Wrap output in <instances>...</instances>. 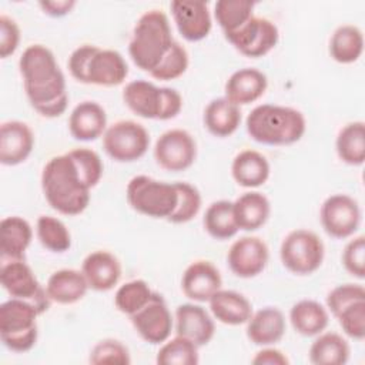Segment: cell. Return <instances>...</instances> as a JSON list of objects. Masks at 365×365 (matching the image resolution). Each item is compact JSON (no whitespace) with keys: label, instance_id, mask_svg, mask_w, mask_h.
<instances>
[{"label":"cell","instance_id":"obj_1","mask_svg":"<svg viewBox=\"0 0 365 365\" xmlns=\"http://www.w3.org/2000/svg\"><path fill=\"white\" fill-rule=\"evenodd\" d=\"M19 68L31 107L47 118L61 115L67 108L68 94L54 53L43 44H31L20 56Z\"/></svg>","mask_w":365,"mask_h":365},{"label":"cell","instance_id":"obj_2","mask_svg":"<svg viewBox=\"0 0 365 365\" xmlns=\"http://www.w3.org/2000/svg\"><path fill=\"white\" fill-rule=\"evenodd\" d=\"M41 188L48 205L64 215L81 214L90 202V188L68 153L51 157L46 163Z\"/></svg>","mask_w":365,"mask_h":365},{"label":"cell","instance_id":"obj_3","mask_svg":"<svg viewBox=\"0 0 365 365\" xmlns=\"http://www.w3.org/2000/svg\"><path fill=\"white\" fill-rule=\"evenodd\" d=\"M248 135L265 145H289L299 141L305 133L304 114L292 107L259 104L245 120Z\"/></svg>","mask_w":365,"mask_h":365},{"label":"cell","instance_id":"obj_4","mask_svg":"<svg viewBox=\"0 0 365 365\" xmlns=\"http://www.w3.org/2000/svg\"><path fill=\"white\" fill-rule=\"evenodd\" d=\"M175 40L170 20L163 10L151 9L137 20L128 44L133 63L148 74L161 63Z\"/></svg>","mask_w":365,"mask_h":365},{"label":"cell","instance_id":"obj_5","mask_svg":"<svg viewBox=\"0 0 365 365\" xmlns=\"http://www.w3.org/2000/svg\"><path fill=\"white\" fill-rule=\"evenodd\" d=\"M123 100L134 114L148 120H170L182 108V97L175 88L158 87L147 80L127 83Z\"/></svg>","mask_w":365,"mask_h":365},{"label":"cell","instance_id":"obj_6","mask_svg":"<svg viewBox=\"0 0 365 365\" xmlns=\"http://www.w3.org/2000/svg\"><path fill=\"white\" fill-rule=\"evenodd\" d=\"M41 311L29 301L10 298L0 305V339L13 352L30 351L38 336L37 317Z\"/></svg>","mask_w":365,"mask_h":365},{"label":"cell","instance_id":"obj_7","mask_svg":"<svg viewBox=\"0 0 365 365\" xmlns=\"http://www.w3.org/2000/svg\"><path fill=\"white\" fill-rule=\"evenodd\" d=\"M128 205L147 217L165 218L174 212L178 202L175 182H165L148 175L133 177L125 190Z\"/></svg>","mask_w":365,"mask_h":365},{"label":"cell","instance_id":"obj_8","mask_svg":"<svg viewBox=\"0 0 365 365\" xmlns=\"http://www.w3.org/2000/svg\"><path fill=\"white\" fill-rule=\"evenodd\" d=\"M325 247L322 240L309 230L298 228L287 234L279 247L282 265L292 274L309 275L324 261Z\"/></svg>","mask_w":365,"mask_h":365},{"label":"cell","instance_id":"obj_9","mask_svg":"<svg viewBox=\"0 0 365 365\" xmlns=\"http://www.w3.org/2000/svg\"><path fill=\"white\" fill-rule=\"evenodd\" d=\"M150 134L145 127L133 120H120L107 127L103 134V148L118 163L140 160L148 150Z\"/></svg>","mask_w":365,"mask_h":365},{"label":"cell","instance_id":"obj_10","mask_svg":"<svg viewBox=\"0 0 365 365\" xmlns=\"http://www.w3.org/2000/svg\"><path fill=\"white\" fill-rule=\"evenodd\" d=\"M0 282L11 298L33 302L41 314L50 308L51 299L24 259H7L0 269Z\"/></svg>","mask_w":365,"mask_h":365},{"label":"cell","instance_id":"obj_11","mask_svg":"<svg viewBox=\"0 0 365 365\" xmlns=\"http://www.w3.org/2000/svg\"><path fill=\"white\" fill-rule=\"evenodd\" d=\"M154 158L157 164L173 173L190 168L197 158V143L194 137L182 128L164 131L155 141Z\"/></svg>","mask_w":365,"mask_h":365},{"label":"cell","instance_id":"obj_12","mask_svg":"<svg viewBox=\"0 0 365 365\" xmlns=\"http://www.w3.org/2000/svg\"><path fill=\"white\" fill-rule=\"evenodd\" d=\"M319 220L325 232L338 240L354 235L361 224V208L348 194H332L321 205Z\"/></svg>","mask_w":365,"mask_h":365},{"label":"cell","instance_id":"obj_13","mask_svg":"<svg viewBox=\"0 0 365 365\" xmlns=\"http://www.w3.org/2000/svg\"><path fill=\"white\" fill-rule=\"evenodd\" d=\"M225 38L241 54L258 58L268 54L277 46L279 31L271 20L254 16L238 30L225 34Z\"/></svg>","mask_w":365,"mask_h":365},{"label":"cell","instance_id":"obj_14","mask_svg":"<svg viewBox=\"0 0 365 365\" xmlns=\"http://www.w3.org/2000/svg\"><path fill=\"white\" fill-rule=\"evenodd\" d=\"M137 334L148 344L165 342L173 331L174 318L161 294L154 292L151 299L130 317Z\"/></svg>","mask_w":365,"mask_h":365},{"label":"cell","instance_id":"obj_15","mask_svg":"<svg viewBox=\"0 0 365 365\" xmlns=\"http://www.w3.org/2000/svg\"><path fill=\"white\" fill-rule=\"evenodd\" d=\"M269 258L267 244L252 235L235 240L227 254V262L234 275L240 278H252L261 274Z\"/></svg>","mask_w":365,"mask_h":365},{"label":"cell","instance_id":"obj_16","mask_svg":"<svg viewBox=\"0 0 365 365\" xmlns=\"http://www.w3.org/2000/svg\"><path fill=\"white\" fill-rule=\"evenodd\" d=\"M180 34L188 41L205 38L212 27L208 3L197 0H174L170 4Z\"/></svg>","mask_w":365,"mask_h":365},{"label":"cell","instance_id":"obj_17","mask_svg":"<svg viewBox=\"0 0 365 365\" xmlns=\"http://www.w3.org/2000/svg\"><path fill=\"white\" fill-rule=\"evenodd\" d=\"M175 334L192 341L197 346L207 345L215 334V324L211 315L198 304L187 302L175 308Z\"/></svg>","mask_w":365,"mask_h":365},{"label":"cell","instance_id":"obj_18","mask_svg":"<svg viewBox=\"0 0 365 365\" xmlns=\"http://www.w3.org/2000/svg\"><path fill=\"white\" fill-rule=\"evenodd\" d=\"M222 278L217 267L205 259L191 262L181 277V289L187 298L195 302H208L221 289Z\"/></svg>","mask_w":365,"mask_h":365},{"label":"cell","instance_id":"obj_19","mask_svg":"<svg viewBox=\"0 0 365 365\" xmlns=\"http://www.w3.org/2000/svg\"><path fill=\"white\" fill-rule=\"evenodd\" d=\"M34 147L31 128L19 120L4 121L0 125V163L17 165L29 158Z\"/></svg>","mask_w":365,"mask_h":365},{"label":"cell","instance_id":"obj_20","mask_svg":"<svg viewBox=\"0 0 365 365\" xmlns=\"http://www.w3.org/2000/svg\"><path fill=\"white\" fill-rule=\"evenodd\" d=\"M81 272L91 289L110 291L121 278V264L114 254L97 250L83 259Z\"/></svg>","mask_w":365,"mask_h":365},{"label":"cell","instance_id":"obj_21","mask_svg":"<svg viewBox=\"0 0 365 365\" xmlns=\"http://www.w3.org/2000/svg\"><path fill=\"white\" fill-rule=\"evenodd\" d=\"M127 74L128 66L120 51L98 47L88 63L87 84L114 87L121 84Z\"/></svg>","mask_w":365,"mask_h":365},{"label":"cell","instance_id":"obj_22","mask_svg":"<svg viewBox=\"0 0 365 365\" xmlns=\"http://www.w3.org/2000/svg\"><path fill=\"white\" fill-rule=\"evenodd\" d=\"M268 87L267 76L252 67H245L234 71L224 87L225 98L240 106H247L264 96Z\"/></svg>","mask_w":365,"mask_h":365},{"label":"cell","instance_id":"obj_23","mask_svg":"<svg viewBox=\"0 0 365 365\" xmlns=\"http://www.w3.org/2000/svg\"><path fill=\"white\" fill-rule=\"evenodd\" d=\"M285 317L277 307H265L252 312L247 321V338L258 346L279 342L285 334Z\"/></svg>","mask_w":365,"mask_h":365},{"label":"cell","instance_id":"obj_24","mask_svg":"<svg viewBox=\"0 0 365 365\" xmlns=\"http://www.w3.org/2000/svg\"><path fill=\"white\" fill-rule=\"evenodd\" d=\"M70 134L78 141H93L107 130L106 110L96 101H81L68 117Z\"/></svg>","mask_w":365,"mask_h":365},{"label":"cell","instance_id":"obj_25","mask_svg":"<svg viewBox=\"0 0 365 365\" xmlns=\"http://www.w3.org/2000/svg\"><path fill=\"white\" fill-rule=\"evenodd\" d=\"M212 317L225 325H242L252 315V305L242 294L232 289H218L208 301Z\"/></svg>","mask_w":365,"mask_h":365},{"label":"cell","instance_id":"obj_26","mask_svg":"<svg viewBox=\"0 0 365 365\" xmlns=\"http://www.w3.org/2000/svg\"><path fill=\"white\" fill-rule=\"evenodd\" d=\"M88 284L81 271L63 268L54 271L46 284L47 295L51 302L68 305L80 301L88 291Z\"/></svg>","mask_w":365,"mask_h":365},{"label":"cell","instance_id":"obj_27","mask_svg":"<svg viewBox=\"0 0 365 365\" xmlns=\"http://www.w3.org/2000/svg\"><path fill=\"white\" fill-rule=\"evenodd\" d=\"M31 238V225L23 217L10 215L0 221V251L3 258L24 259Z\"/></svg>","mask_w":365,"mask_h":365},{"label":"cell","instance_id":"obj_28","mask_svg":"<svg viewBox=\"0 0 365 365\" xmlns=\"http://www.w3.org/2000/svg\"><path fill=\"white\" fill-rule=\"evenodd\" d=\"M269 163L255 150L240 151L231 164V174L235 182L245 188H257L269 178Z\"/></svg>","mask_w":365,"mask_h":365},{"label":"cell","instance_id":"obj_29","mask_svg":"<svg viewBox=\"0 0 365 365\" xmlns=\"http://www.w3.org/2000/svg\"><path fill=\"white\" fill-rule=\"evenodd\" d=\"M235 221L242 231H255L261 228L271 214L269 200L258 191H248L232 201Z\"/></svg>","mask_w":365,"mask_h":365},{"label":"cell","instance_id":"obj_30","mask_svg":"<svg viewBox=\"0 0 365 365\" xmlns=\"http://www.w3.org/2000/svg\"><path fill=\"white\" fill-rule=\"evenodd\" d=\"M292 328L302 336H317L329 322L328 309L315 299H301L289 309Z\"/></svg>","mask_w":365,"mask_h":365},{"label":"cell","instance_id":"obj_31","mask_svg":"<svg viewBox=\"0 0 365 365\" xmlns=\"http://www.w3.org/2000/svg\"><path fill=\"white\" fill-rule=\"evenodd\" d=\"M241 123V110L225 97L211 100L204 110V125L215 137L234 134Z\"/></svg>","mask_w":365,"mask_h":365},{"label":"cell","instance_id":"obj_32","mask_svg":"<svg viewBox=\"0 0 365 365\" xmlns=\"http://www.w3.org/2000/svg\"><path fill=\"white\" fill-rule=\"evenodd\" d=\"M349 344L336 332H321L309 346V362L314 365H344L349 359Z\"/></svg>","mask_w":365,"mask_h":365},{"label":"cell","instance_id":"obj_33","mask_svg":"<svg viewBox=\"0 0 365 365\" xmlns=\"http://www.w3.org/2000/svg\"><path fill=\"white\" fill-rule=\"evenodd\" d=\"M364 51V34L358 26L342 24L329 38V54L341 64L355 63Z\"/></svg>","mask_w":365,"mask_h":365},{"label":"cell","instance_id":"obj_34","mask_svg":"<svg viewBox=\"0 0 365 365\" xmlns=\"http://www.w3.org/2000/svg\"><path fill=\"white\" fill-rule=\"evenodd\" d=\"M338 157L349 165H362L365 161V123L345 124L335 140Z\"/></svg>","mask_w":365,"mask_h":365},{"label":"cell","instance_id":"obj_35","mask_svg":"<svg viewBox=\"0 0 365 365\" xmlns=\"http://www.w3.org/2000/svg\"><path fill=\"white\" fill-rule=\"evenodd\" d=\"M202 224L205 231L220 241L230 240L240 231L234 215L232 201L228 200L211 202L205 210Z\"/></svg>","mask_w":365,"mask_h":365},{"label":"cell","instance_id":"obj_36","mask_svg":"<svg viewBox=\"0 0 365 365\" xmlns=\"http://www.w3.org/2000/svg\"><path fill=\"white\" fill-rule=\"evenodd\" d=\"M255 3L250 0H220L215 3L214 16L224 36L238 30L254 17Z\"/></svg>","mask_w":365,"mask_h":365},{"label":"cell","instance_id":"obj_37","mask_svg":"<svg viewBox=\"0 0 365 365\" xmlns=\"http://www.w3.org/2000/svg\"><path fill=\"white\" fill-rule=\"evenodd\" d=\"M40 244L51 252H66L71 247V235L66 224L53 215H40L36 224Z\"/></svg>","mask_w":365,"mask_h":365},{"label":"cell","instance_id":"obj_38","mask_svg":"<svg viewBox=\"0 0 365 365\" xmlns=\"http://www.w3.org/2000/svg\"><path fill=\"white\" fill-rule=\"evenodd\" d=\"M198 348L192 341L175 335L163 342L155 361L160 365H197L200 362Z\"/></svg>","mask_w":365,"mask_h":365},{"label":"cell","instance_id":"obj_39","mask_svg":"<svg viewBox=\"0 0 365 365\" xmlns=\"http://www.w3.org/2000/svg\"><path fill=\"white\" fill-rule=\"evenodd\" d=\"M153 294L154 291L144 279H131L118 287L114 304L120 312L131 317L151 299Z\"/></svg>","mask_w":365,"mask_h":365},{"label":"cell","instance_id":"obj_40","mask_svg":"<svg viewBox=\"0 0 365 365\" xmlns=\"http://www.w3.org/2000/svg\"><path fill=\"white\" fill-rule=\"evenodd\" d=\"M175 187L178 191V202L167 221L173 224H185L200 212L201 194L194 185L184 181H177Z\"/></svg>","mask_w":365,"mask_h":365},{"label":"cell","instance_id":"obj_41","mask_svg":"<svg viewBox=\"0 0 365 365\" xmlns=\"http://www.w3.org/2000/svg\"><path fill=\"white\" fill-rule=\"evenodd\" d=\"M188 63H190V60H188L187 50L178 41H174L171 48L165 54V57L150 73V76L157 80H161V81L175 80L187 71Z\"/></svg>","mask_w":365,"mask_h":365},{"label":"cell","instance_id":"obj_42","mask_svg":"<svg viewBox=\"0 0 365 365\" xmlns=\"http://www.w3.org/2000/svg\"><path fill=\"white\" fill-rule=\"evenodd\" d=\"M68 155L74 161L86 185L90 190L93 187H96L98 184V181L101 180L103 170H104L100 155L94 150H90L86 147L74 148V150L68 151Z\"/></svg>","mask_w":365,"mask_h":365},{"label":"cell","instance_id":"obj_43","mask_svg":"<svg viewBox=\"0 0 365 365\" xmlns=\"http://www.w3.org/2000/svg\"><path fill=\"white\" fill-rule=\"evenodd\" d=\"M88 362L93 365L101 364H120L127 365L131 362L128 348L118 339L107 338L97 342L90 351Z\"/></svg>","mask_w":365,"mask_h":365},{"label":"cell","instance_id":"obj_44","mask_svg":"<svg viewBox=\"0 0 365 365\" xmlns=\"http://www.w3.org/2000/svg\"><path fill=\"white\" fill-rule=\"evenodd\" d=\"M335 318L346 336L356 341L365 338V299L346 305L335 315Z\"/></svg>","mask_w":365,"mask_h":365},{"label":"cell","instance_id":"obj_45","mask_svg":"<svg viewBox=\"0 0 365 365\" xmlns=\"http://www.w3.org/2000/svg\"><path fill=\"white\" fill-rule=\"evenodd\" d=\"M342 265L355 278H365V237L358 235L349 240L342 251Z\"/></svg>","mask_w":365,"mask_h":365},{"label":"cell","instance_id":"obj_46","mask_svg":"<svg viewBox=\"0 0 365 365\" xmlns=\"http://www.w3.org/2000/svg\"><path fill=\"white\" fill-rule=\"evenodd\" d=\"M365 299V288L361 284H342L327 295V309L335 317L346 305Z\"/></svg>","mask_w":365,"mask_h":365},{"label":"cell","instance_id":"obj_47","mask_svg":"<svg viewBox=\"0 0 365 365\" xmlns=\"http://www.w3.org/2000/svg\"><path fill=\"white\" fill-rule=\"evenodd\" d=\"M98 50L94 44H81L68 57V70L73 78L87 84V68L91 57Z\"/></svg>","mask_w":365,"mask_h":365},{"label":"cell","instance_id":"obj_48","mask_svg":"<svg viewBox=\"0 0 365 365\" xmlns=\"http://www.w3.org/2000/svg\"><path fill=\"white\" fill-rule=\"evenodd\" d=\"M20 43V29L17 23L6 16H0V56L1 58H7L11 56Z\"/></svg>","mask_w":365,"mask_h":365},{"label":"cell","instance_id":"obj_49","mask_svg":"<svg viewBox=\"0 0 365 365\" xmlns=\"http://www.w3.org/2000/svg\"><path fill=\"white\" fill-rule=\"evenodd\" d=\"M252 364L257 365H288L289 359L287 358V355L277 349V348H271L269 346H264L261 351H258L255 354V356L251 359Z\"/></svg>","mask_w":365,"mask_h":365},{"label":"cell","instance_id":"obj_50","mask_svg":"<svg viewBox=\"0 0 365 365\" xmlns=\"http://www.w3.org/2000/svg\"><path fill=\"white\" fill-rule=\"evenodd\" d=\"M41 10L51 17H63L71 11L76 6L74 0H57V1H40Z\"/></svg>","mask_w":365,"mask_h":365}]
</instances>
